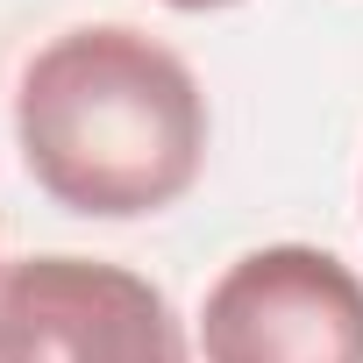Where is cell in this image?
<instances>
[{
  "label": "cell",
  "instance_id": "obj_4",
  "mask_svg": "<svg viewBox=\"0 0 363 363\" xmlns=\"http://www.w3.org/2000/svg\"><path fill=\"white\" fill-rule=\"evenodd\" d=\"M164 8H178V15H214V8H242V0H164Z\"/></svg>",
  "mask_w": 363,
  "mask_h": 363
},
{
  "label": "cell",
  "instance_id": "obj_3",
  "mask_svg": "<svg viewBox=\"0 0 363 363\" xmlns=\"http://www.w3.org/2000/svg\"><path fill=\"white\" fill-rule=\"evenodd\" d=\"M207 363H363V278L313 242L242 250L200 306Z\"/></svg>",
  "mask_w": 363,
  "mask_h": 363
},
{
  "label": "cell",
  "instance_id": "obj_2",
  "mask_svg": "<svg viewBox=\"0 0 363 363\" xmlns=\"http://www.w3.org/2000/svg\"><path fill=\"white\" fill-rule=\"evenodd\" d=\"M0 363H193L171 299L107 257L0 264Z\"/></svg>",
  "mask_w": 363,
  "mask_h": 363
},
{
  "label": "cell",
  "instance_id": "obj_1",
  "mask_svg": "<svg viewBox=\"0 0 363 363\" xmlns=\"http://www.w3.org/2000/svg\"><path fill=\"white\" fill-rule=\"evenodd\" d=\"M207 93L150 29L79 22L15 79L22 171L86 221H143L178 207L207 171Z\"/></svg>",
  "mask_w": 363,
  "mask_h": 363
}]
</instances>
